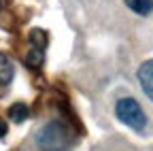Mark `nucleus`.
I'll return each instance as SVG.
<instances>
[{
	"mask_svg": "<svg viewBox=\"0 0 153 151\" xmlns=\"http://www.w3.org/2000/svg\"><path fill=\"white\" fill-rule=\"evenodd\" d=\"M24 62H26V66L32 68V70L41 68V66H43V51H41V49H30V51L26 53Z\"/></svg>",
	"mask_w": 153,
	"mask_h": 151,
	"instance_id": "obj_7",
	"label": "nucleus"
},
{
	"mask_svg": "<svg viewBox=\"0 0 153 151\" xmlns=\"http://www.w3.org/2000/svg\"><path fill=\"white\" fill-rule=\"evenodd\" d=\"M74 143L72 128L60 119H53L36 132V145L43 151H68Z\"/></svg>",
	"mask_w": 153,
	"mask_h": 151,
	"instance_id": "obj_1",
	"label": "nucleus"
},
{
	"mask_svg": "<svg viewBox=\"0 0 153 151\" xmlns=\"http://www.w3.org/2000/svg\"><path fill=\"white\" fill-rule=\"evenodd\" d=\"M13 79V70L11 68H0V87L2 85H9Z\"/></svg>",
	"mask_w": 153,
	"mask_h": 151,
	"instance_id": "obj_8",
	"label": "nucleus"
},
{
	"mask_svg": "<svg viewBox=\"0 0 153 151\" xmlns=\"http://www.w3.org/2000/svg\"><path fill=\"white\" fill-rule=\"evenodd\" d=\"M28 115H30V111H28V106H26L24 102H15V104L9 109V117H11V121H15V123H24V121L28 119Z\"/></svg>",
	"mask_w": 153,
	"mask_h": 151,
	"instance_id": "obj_5",
	"label": "nucleus"
},
{
	"mask_svg": "<svg viewBox=\"0 0 153 151\" xmlns=\"http://www.w3.org/2000/svg\"><path fill=\"white\" fill-rule=\"evenodd\" d=\"M0 64H9V58H7L4 53H0Z\"/></svg>",
	"mask_w": 153,
	"mask_h": 151,
	"instance_id": "obj_10",
	"label": "nucleus"
},
{
	"mask_svg": "<svg viewBox=\"0 0 153 151\" xmlns=\"http://www.w3.org/2000/svg\"><path fill=\"white\" fill-rule=\"evenodd\" d=\"M28 39H30V43L34 45V49H41V51H43V49L47 47V43H49V34H47L45 30H41V28H32Z\"/></svg>",
	"mask_w": 153,
	"mask_h": 151,
	"instance_id": "obj_4",
	"label": "nucleus"
},
{
	"mask_svg": "<svg viewBox=\"0 0 153 151\" xmlns=\"http://www.w3.org/2000/svg\"><path fill=\"white\" fill-rule=\"evenodd\" d=\"M138 81H140L143 91L147 94V98L153 100V60H147V62L140 64V68H138Z\"/></svg>",
	"mask_w": 153,
	"mask_h": 151,
	"instance_id": "obj_3",
	"label": "nucleus"
},
{
	"mask_svg": "<svg viewBox=\"0 0 153 151\" xmlns=\"http://www.w3.org/2000/svg\"><path fill=\"white\" fill-rule=\"evenodd\" d=\"M7 134V121L4 119H0V138H2Z\"/></svg>",
	"mask_w": 153,
	"mask_h": 151,
	"instance_id": "obj_9",
	"label": "nucleus"
},
{
	"mask_svg": "<svg viewBox=\"0 0 153 151\" xmlns=\"http://www.w3.org/2000/svg\"><path fill=\"white\" fill-rule=\"evenodd\" d=\"M126 4L138 15H149L153 11V0H126Z\"/></svg>",
	"mask_w": 153,
	"mask_h": 151,
	"instance_id": "obj_6",
	"label": "nucleus"
},
{
	"mask_svg": "<svg viewBox=\"0 0 153 151\" xmlns=\"http://www.w3.org/2000/svg\"><path fill=\"white\" fill-rule=\"evenodd\" d=\"M0 7H2V2H0Z\"/></svg>",
	"mask_w": 153,
	"mask_h": 151,
	"instance_id": "obj_11",
	"label": "nucleus"
},
{
	"mask_svg": "<svg viewBox=\"0 0 153 151\" xmlns=\"http://www.w3.org/2000/svg\"><path fill=\"white\" fill-rule=\"evenodd\" d=\"M115 115L117 119L126 126H130L132 130L136 132H143L145 126H147V117L140 109V104L134 100V98H121L117 104H115Z\"/></svg>",
	"mask_w": 153,
	"mask_h": 151,
	"instance_id": "obj_2",
	"label": "nucleus"
}]
</instances>
